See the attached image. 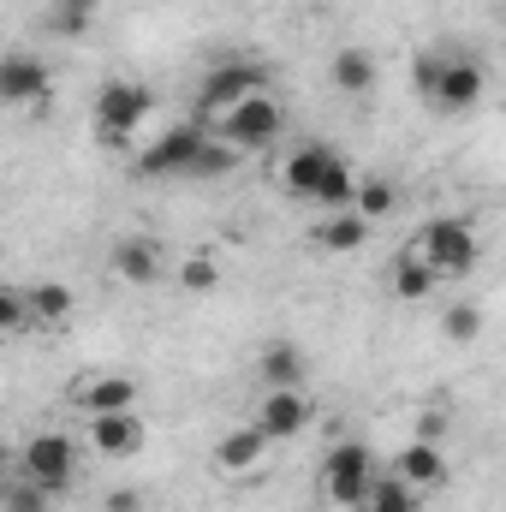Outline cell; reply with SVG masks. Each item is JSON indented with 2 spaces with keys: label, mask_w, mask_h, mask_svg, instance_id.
Returning <instances> with one entry per match:
<instances>
[{
  "label": "cell",
  "mask_w": 506,
  "mask_h": 512,
  "mask_svg": "<svg viewBox=\"0 0 506 512\" xmlns=\"http://www.w3.org/2000/svg\"><path fill=\"white\" fill-rule=\"evenodd\" d=\"M149 114H155V90H149V84L108 78V84L96 90V131H102V143H114V149H120Z\"/></svg>",
  "instance_id": "1"
},
{
  "label": "cell",
  "mask_w": 506,
  "mask_h": 512,
  "mask_svg": "<svg viewBox=\"0 0 506 512\" xmlns=\"http://www.w3.org/2000/svg\"><path fill=\"white\" fill-rule=\"evenodd\" d=\"M18 471H24V483H36V489H48V495H60V489H72V477H78V441L72 435H30V447L18 453Z\"/></svg>",
  "instance_id": "2"
},
{
  "label": "cell",
  "mask_w": 506,
  "mask_h": 512,
  "mask_svg": "<svg viewBox=\"0 0 506 512\" xmlns=\"http://www.w3.org/2000/svg\"><path fill=\"white\" fill-rule=\"evenodd\" d=\"M370 483H376V459H370V447H364V441H340V447L328 453V465H322V489H328V501H334V507H364Z\"/></svg>",
  "instance_id": "3"
},
{
  "label": "cell",
  "mask_w": 506,
  "mask_h": 512,
  "mask_svg": "<svg viewBox=\"0 0 506 512\" xmlns=\"http://www.w3.org/2000/svg\"><path fill=\"white\" fill-rule=\"evenodd\" d=\"M286 126V114H280V102L274 96H245V102H233L227 114H221V143H233V149H268L274 137Z\"/></svg>",
  "instance_id": "4"
},
{
  "label": "cell",
  "mask_w": 506,
  "mask_h": 512,
  "mask_svg": "<svg viewBox=\"0 0 506 512\" xmlns=\"http://www.w3.org/2000/svg\"><path fill=\"white\" fill-rule=\"evenodd\" d=\"M417 256L435 274H471L477 268V233H471V221H429L423 239H417Z\"/></svg>",
  "instance_id": "5"
},
{
  "label": "cell",
  "mask_w": 506,
  "mask_h": 512,
  "mask_svg": "<svg viewBox=\"0 0 506 512\" xmlns=\"http://www.w3.org/2000/svg\"><path fill=\"white\" fill-rule=\"evenodd\" d=\"M256 90H262V66H245V60L209 66V78H203V90H197V126L215 120V114H227L233 102H245Z\"/></svg>",
  "instance_id": "6"
},
{
  "label": "cell",
  "mask_w": 506,
  "mask_h": 512,
  "mask_svg": "<svg viewBox=\"0 0 506 512\" xmlns=\"http://www.w3.org/2000/svg\"><path fill=\"white\" fill-rule=\"evenodd\" d=\"M483 90H489V78H483L477 60H441L423 96H429L441 114H471V108L483 102Z\"/></svg>",
  "instance_id": "7"
},
{
  "label": "cell",
  "mask_w": 506,
  "mask_h": 512,
  "mask_svg": "<svg viewBox=\"0 0 506 512\" xmlns=\"http://www.w3.org/2000/svg\"><path fill=\"white\" fill-rule=\"evenodd\" d=\"M203 137H209L203 126H173V131H161V137H155V143L137 155V173H143V179H173V173H185V167H191V155L203 149Z\"/></svg>",
  "instance_id": "8"
},
{
  "label": "cell",
  "mask_w": 506,
  "mask_h": 512,
  "mask_svg": "<svg viewBox=\"0 0 506 512\" xmlns=\"http://www.w3.org/2000/svg\"><path fill=\"white\" fill-rule=\"evenodd\" d=\"M0 102H12V108L48 102V66L30 54H0Z\"/></svg>",
  "instance_id": "9"
},
{
  "label": "cell",
  "mask_w": 506,
  "mask_h": 512,
  "mask_svg": "<svg viewBox=\"0 0 506 512\" xmlns=\"http://www.w3.org/2000/svg\"><path fill=\"white\" fill-rule=\"evenodd\" d=\"M304 423H310L304 393H298V387H268V399H262V411H256L262 441H286V435H298Z\"/></svg>",
  "instance_id": "10"
},
{
  "label": "cell",
  "mask_w": 506,
  "mask_h": 512,
  "mask_svg": "<svg viewBox=\"0 0 506 512\" xmlns=\"http://www.w3.org/2000/svg\"><path fill=\"white\" fill-rule=\"evenodd\" d=\"M143 423L131 417V411H108V417H90V447L102 453V459H137L143 453Z\"/></svg>",
  "instance_id": "11"
},
{
  "label": "cell",
  "mask_w": 506,
  "mask_h": 512,
  "mask_svg": "<svg viewBox=\"0 0 506 512\" xmlns=\"http://www.w3.org/2000/svg\"><path fill=\"white\" fill-rule=\"evenodd\" d=\"M72 310H78V298H72V286H60V280H36V286L24 292V316H30V322L60 328V322H72Z\"/></svg>",
  "instance_id": "12"
},
{
  "label": "cell",
  "mask_w": 506,
  "mask_h": 512,
  "mask_svg": "<svg viewBox=\"0 0 506 512\" xmlns=\"http://www.w3.org/2000/svg\"><path fill=\"white\" fill-rule=\"evenodd\" d=\"M114 274L131 280V286L161 280V245H155V239H120V245H114Z\"/></svg>",
  "instance_id": "13"
},
{
  "label": "cell",
  "mask_w": 506,
  "mask_h": 512,
  "mask_svg": "<svg viewBox=\"0 0 506 512\" xmlns=\"http://www.w3.org/2000/svg\"><path fill=\"white\" fill-rule=\"evenodd\" d=\"M393 477H399V483H411V489L423 495V489H435V483L447 477V459H441V453H435L429 441H411V447L399 453V465H393Z\"/></svg>",
  "instance_id": "14"
},
{
  "label": "cell",
  "mask_w": 506,
  "mask_h": 512,
  "mask_svg": "<svg viewBox=\"0 0 506 512\" xmlns=\"http://www.w3.org/2000/svg\"><path fill=\"white\" fill-rule=\"evenodd\" d=\"M352 185H358V179H352L346 155L334 149V155H328V167H322V173H316V185H310V203H316V209H352Z\"/></svg>",
  "instance_id": "15"
},
{
  "label": "cell",
  "mask_w": 506,
  "mask_h": 512,
  "mask_svg": "<svg viewBox=\"0 0 506 512\" xmlns=\"http://www.w3.org/2000/svg\"><path fill=\"white\" fill-rule=\"evenodd\" d=\"M316 245H322V251H364V245H370V221H364L358 209H340V215H328V221L316 227Z\"/></svg>",
  "instance_id": "16"
},
{
  "label": "cell",
  "mask_w": 506,
  "mask_h": 512,
  "mask_svg": "<svg viewBox=\"0 0 506 512\" xmlns=\"http://www.w3.org/2000/svg\"><path fill=\"white\" fill-rule=\"evenodd\" d=\"M131 399H137V382H131V376H102V382L78 387V405H84L90 417H108V411H131Z\"/></svg>",
  "instance_id": "17"
},
{
  "label": "cell",
  "mask_w": 506,
  "mask_h": 512,
  "mask_svg": "<svg viewBox=\"0 0 506 512\" xmlns=\"http://www.w3.org/2000/svg\"><path fill=\"white\" fill-rule=\"evenodd\" d=\"M334 84L346 96H370L376 90V54L370 48H340L334 54Z\"/></svg>",
  "instance_id": "18"
},
{
  "label": "cell",
  "mask_w": 506,
  "mask_h": 512,
  "mask_svg": "<svg viewBox=\"0 0 506 512\" xmlns=\"http://www.w3.org/2000/svg\"><path fill=\"white\" fill-rule=\"evenodd\" d=\"M256 376H262V387H298L304 382V352L298 346H268L262 358H256Z\"/></svg>",
  "instance_id": "19"
},
{
  "label": "cell",
  "mask_w": 506,
  "mask_h": 512,
  "mask_svg": "<svg viewBox=\"0 0 506 512\" xmlns=\"http://www.w3.org/2000/svg\"><path fill=\"white\" fill-rule=\"evenodd\" d=\"M268 453V441H262V429H233V435H221V447H215V465L221 471H251L256 459Z\"/></svg>",
  "instance_id": "20"
},
{
  "label": "cell",
  "mask_w": 506,
  "mask_h": 512,
  "mask_svg": "<svg viewBox=\"0 0 506 512\" xmlns=\"http://www.w3.org/2000/svg\"><path fill=\"white\" fill-rule=\"evenodd\" d=\"M328 143H304V149H292L286 155V191H298V197H310V185H316V173L328 167Z\"/></svg>",
  "instance_id": "21"
},
{
  "label": "cell",
  "mask_w": 506,
  "mask_h": 512,
  "mask_svg": "<svg viewBox=\"0 0 506 512\" xmlns=\"http://www.w3.org/2000/svg\"><path fill=\"white\" fill-rule=\"evenodd\" d=\"M364 512H423V495L399 477H376L370 495H364Z\"/></svg>",
  "instance_id": "22"
},
{
  "label": "cell",
  "mask_w": 506,
  "mask_h": 512,
  "mask_svg": "<svg viewBox=\"0 0 506 512\" xmlns=\"http://www.w3.org/2000/svg\"><path fill=\"white\" fill-rule=\"evenodd\" d=\"M233 167H239V149H233V143H221V137H203V149L191 155L185 179H227Z\"/></svg>",
  "instance_id": "23"
},
{
  "label": "cell",
  "mask_w": 506,
  "mask_h": 512,
  "mask_svg": "<svg viewBox=\"0 0 506 512\" xmlns=\"http://www.w3.org/2000/svg\"><path fill=\"white\" fill-rule=\"evenodd\" d=\"M435 280H441V274H435L417 251H405V256H399V268H393V292H399L405 304H411V298H429V292H435Z\"/></svg>",
  "instance_id": "24"
},
{
  "label": "cell",
  "mask_w": 506,
  "mask_h": 512,
  "mask_svg": "<svg viewBox=\"0 0 506 512\" xmlns=\"http://www.w3.org/2000/svg\"><path fill=\"white\" fill-rule=\"evenodd\" d=\"M352 209H358L364 221H381V215L399 209V191H393L387 179H358V185H352Z\"/></svg>",
  "instance_id": "25"
},
{
  "label": "cell",
  "mask_w": 506,
  "mask_h": 512,
  "mask_svg": "<svg viewBox=\"0 0 506 512\" xmlns=\"http://www.w3.org/2000/svg\"><path fill=\"white\" fill-rule=\"evenodd\" d=\"M179 286H185V292H215V286H221V256L191 251L185 262H179Z\"/></svg>",
  "instance_id": "26"
},
{
  "label": "cell",
  "mask_w": 506,
  "mask_h": 512,
  "mask_svg": "<svg viewBox=\"0 0 506 512\" xmlns=\"http://www.w3.org/2000/svg\"><path fill=\"white\" fill-rule=\"evenodd\" d=\"M96 6H102V0H54V30H60V36H84L90 18H96Z\"/></svg>",
  "instance_id": "27"
},
{
  "label": "cell",
  "mask_w": 506,
  "mask_h": 512,
  "mask_svg": "<svg viewBox=\"0 0 506 512\" xmlns=\"http://www.w3.org/2000/svg\"><path fill=\"white\" fill-rule=\"evenodd\" d=\"M54 507V495L48 489H36V483H12V489H0V512H48Z\"/></svg>",
  "instance_id": "28"
},
{
  "label": "cell",
  "mask_w": 506,
  "mask_h": 512,
  "mask_svg": "<svg viewBox=\"0 0 506 512\" xmlns=\"http://www.w3.org/2000/svg\"><path fill=\"white\" fill-rule=\"evenodd\" d=\"M441 328H447V340H459V346H471V340L483 334V310H477V304H453V310L441 316Z\"/></svg>",
  "instance_id": "29"
},
{
  "label": "cell",
  "mask_w": 506,
  "mask_h": 512,
  "mask_svg": "<svg viewBox=\"0 0 506 512\" xmlns=\"http://www.w3.org/2000/svg\"><path fill=\"white\" fill-rule=\"evenodd\" d=\"M30 316H24V292H12V286H0V334H12V328H24Z\"/></svg>",
  "instance_id": "30"
},
{
  "label": "cell",
  "mask_w": 506,
  "mask_h": 512,
  "mask_svg": "<svg viewBox=\"0 0 506 512\" xmlns=\"http://www.w3.org/2000/svg\"><path fill=\"white\" fill-rule=\"evenodd\" d=\"M108 512H137V495H131V489H120V495H108Z\"/></svg>",
  "instance_id": "31"
},
{
  "label": "cell",
  "mask_w": 506,
  "mask_h": 512,
  "mask_svg": "<svg viewBox=\"0 0 506 512\" xmlns=\"http://www.w3.org/2000/svg\"><path fill=\"white\" fill-rule=\"evenodd\" d=\"M6 459H12V447H6V441H0V465H6Z\"/></svg>",
  "instance_id": "32"
}]
</instances>
